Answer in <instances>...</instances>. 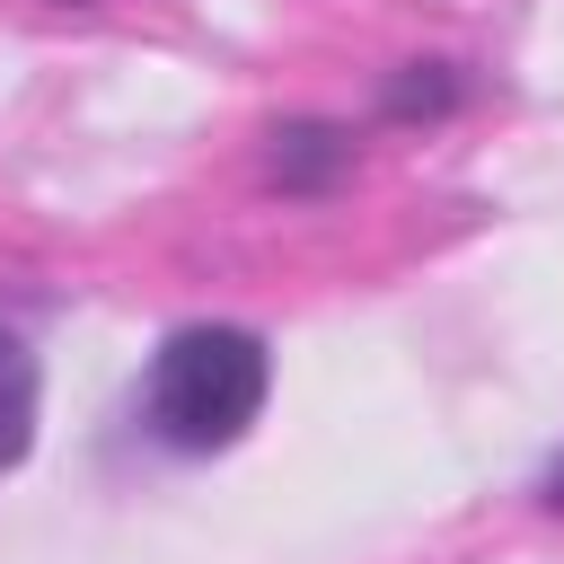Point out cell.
Returning a JSON list of instances; mask_svg holds the SVG:
<instances>
[{"instance_id": "1", "label": "cell", "mask_w": 564, "mask_h": 564, "mask_svg": "<svg viewBox=\"0 0 564 564\" xmlns=\"http://www.w3.org/2000/svg\"><path fill=\"white\" fill-rule=\"evenodd\" d=\"M264 397H273V344L256 326L194 317V326L159 335V352L132 388V423L167 458H220L256 432Z\"/></svg>"}, {"instance_id": "2", "label": "cell", "mask_w": 564, "mask_h": 564, "mask_svg": "<svg viewBox=\"0 0 564 564\" xmlns=\"http://www.w3.org/2000/svg\"><path fill=\"white\" fill-rule=\"evenodd\" d=\"M352 159H361L352 123H326V115H291V123H273V150H264V185H273V194H291V203H317V194H335V185L352 176Z\"/></svg>"}, {"instance_id": "3", "label": "cell", "mask_w": 564, "mask_h": 564, "mask_svg": "<svg viewBox=\"0 0 564 564\" xmlns=\"http://www.w3.org/2000/svg\"><path fill=\"white\" fill-rule=\"evenodd\" d=\"M35 405H44V361H35V344L0 317V476L35 449Z\"/></svg>"}, {"instance_id": "4", "label": "cell", "mask_w": 564, "mask_h": 564, "mask_svg": "<svg viewBox=\"0 0 564 564\" xmlns=\"http://www.w3.org/2000/svg\"><path fill=\"white\" fill-rule=\"evenodd\" d=\"M467 106V70L458 62H405L379 79V123H441Z\"/></svg>"}, {"instance_id": "5", "label": "cell", "mask_w": 564, "mask_h": 564, "mask_svg": "<svg viewBox=\"0 0 564 564\" xmlns=\"http://www.w3.org/2000/svg\"><path fill=\"white\" fill-rule=\"evenodd\" d=\"M538 511H564V449L538 467Z\"/></svg>"}, {"instance_id": "6", "label": "cell", "mask_w": 564, "mask_h": 564, "mask_svg": "<svg viewBox=\"0 0 564 564\" xmlns=\"http://www.w3.org/2000/svg\"><path fill=\"white\" fill-rule=\"evenodd\" d=\"M53 9H97V0H53Z\"/></svg>"}]
</instances>
